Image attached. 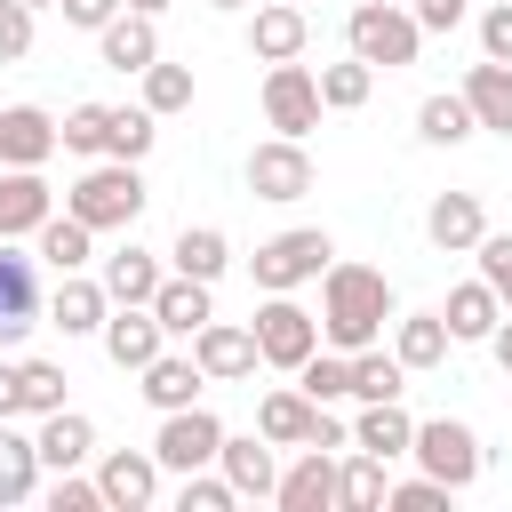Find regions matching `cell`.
Instances as JSON below:
<instances>
[{"label": "cell", "instance_id": "obj_42", "mask_svg": "<svg viewBox=\"0 0 512 512\" xmlns=\"http://www.w3.org/2000/svg\"><path fill=\"white\" fill-rule=\"evenodd\" d=\"M160 144V120L144 112V104H112V128H104V152L112 160H144Z\"/></svg>", "mask_w": 512, "mask_h": 512}, {"label": "cell", "instance_id": "obj_17", "mask_svg": "<svg viewBox=\"0 0 512 512\" xmlns=\"http://www.w3.org/2000/svg\"><path fill=\"white\" fill-rule=\"evenodd\" d=\"M32 448H40V472H80V464H96V424L80 408H48Z\"/></svg>", "mask_w": 512, "mask_h": 512}, {"label": "cell", "instance_id": "obj_19", "mask_svg": "<svg viewBox=\"0 0 512 512\" xmlns=\"http://www.w3.org/2000/svg\"><path fill=\"white\" fill-rule=\"evenodd\" d=\"M304 40H312V24H304L296 0H264L248 16V56L256 64H288V56H304Z\"/></svg>", "mask_w": 512, "mask_h": 512}, {"label": "cell", "instance_id": "obj_54", "mask_svg": "<svg viewBox=\"0 0 512 512\" xmlns=\"http://www.w3.org/2000/svg\"><path fill=\"white\" fill-rule=\"evenodd\" d=\"M120 8H136V16H168L176 0H120Z\"/></svg>", "mask_w": 512, "mask_h": 512}, {"label": "cell", "instance_id": "obj_51", "mask_svg": "<svg viewBox=\"0 0 512 512\" xmlns=\"http://www.w3.org/2000/svg\"><path fill=\"white\" fill-rule=\"evenodd\" d=\"M304 448H352V424H344L336 408H320V416H312V440H304Z\"/></svg>", "mask_w": 512, "mask_h": 512}, {"label": "cell", "instance_id": "obj_53", "mask_svg": "<svg viewBox=\"0 0 512 512\" xmlns=\"http://www.w3.org/2000/svg\"><path fill=\"white\" fill-rule=\"evenodd\" d=\"M0 416H16V360L0 352Z\"/></svg>", "mask_w": 512, "mask_h": 512}, {"label": "cell", "instance_id": "obj_31", "mask_svg": "<svg viewBox=\"0 0 512 512\" xmlns=\"http://www.w3.org/2000/svg\"><path fill=\"white\" fill-rule=\"evenodd\" d=\"M32 256H40V264H56V272H88V264H96V232L64 208V216H48V224L32 232Z\"/></svg>", "mask_w": 512, "mask_h": 512}, {"label": "cell", "instance_id": "obj_44", "mask_svg": "<svg viewBox=\"0 0 512 512\" xmlns=\"http://www.w3.org/2000/svg\"><path fill=\"white\" fill-rule=\"evenodd\" d=\"M472 256H480V280L496 288V304L512 312V232H480V248H472Z\"/></svg>", "mask_w": 512, "mask_h": 512}, {"label": "cell", "instance_id": "obj_40", "mask_svg": "<svg viewBox=\"0 0 512 512\" xmlns=\"http://www.w3.org/2000/svg\"><path fill=\"white\" fill-rule=\"evenodd\" d=\"M104 128H112V104H72V112L56 120V152H72V160H104Z\"/></svg>", "mask_w": 512, "mask_h": 512}, {"label": "cell", "instance_id": "obj_1", "mask_svg": "<svg viewBox=\"0 0 512 512\" xmlns=\"http://www.w3.org/2000/svg\"><path fill=\"white\" fill-rule=\"evenodd\" d=\"M392 312L400 304H392V280L376 264H336L328 256V272H320V344H336V352L384 344Z\"/></svg>", "mask_w": 512, "mask_h": 512}, {"label": "cell", "instance_id": "obj_37", "mask_svg": "<svg viewBox=\"0 0 512 512\" xmlns=\"http://www.w3.org/2000/svg\"><path fill=\"white\" fill-rule=\"evenodd\" d=\"M136 80H144V112H152V120H168V112H192V64H168V56H152Z\"/></svg>", "mask_w": 512, "mask_h": 512}, {"label": "cell", "instance_id": "obj_29", "mask_svg": "<svg viewBox=\"0 0 512 512\" xmlns=\"http://www.w3.org/2000/svg\"><path fill=\"white\" fill-rule=\"evenodd\" d=\"M392 360L416 376V368H440L448 360V320L440 312H392Z\"/></svg>", "mask_w": 512, "mask_h": 512}, {"label": "cell", "instance_id": "obj_50", "mask_svg": "<svg viewBox=\"0 0 512 512\" xmlns=\"http://www.w3.org/2000/svg\"><path fill=\"white\" fill-rule=\"evenodd\" d=\"M64 8V24H80V32H104L112 16H120V0H56Z\"/></svg>", "mask_w": 512, "mask_h": 512}, {"label": "cell", "instance_id": "obj_33", "mask_svg": "<svg viewBox=\"0 0 512 512\" xmlns=\"http://www.w3.org/2000/svg\"><path fill=\"white\" fill-rule=\"evenodd\" d=\"M40 496V448L16 432V416H0V512Z\"/></svg>", "mask_w": 512, "mask_h": 512}, {"label": "cell", "instance_id": "obj_25", "mask_svg": "<svg viewBox=\"0 0 512 512\" xmlns=\"http://www.w3.org/2000/svg\"><path fill=\"white\" fill-rule=\"evenodd\" d=\"M216 472H224L240 496H272V480H280V464H272V440H264V432H224Z\"/></svg>", "mask_w": 512, "mask_h": 512}, {"label": "cell", "instance_id": "obj_10", "mask_svg": "<svg viewBox=\"0 0 512 512\" xmlns=\"http://www.w3.org/2000/svg\"><path fill=\"white\" fill-rule=\"evenodd\" d=\"M248 192L256 200H304L312 192V152H304V136H264L256 152H248Z\"/></svg>", "mask_w": 512, "mask_h": 512}, {"label": "cell", "instance_id": "obj_20", "mask_svg": "<svg viewBox=\"0 0 512 512\" xmlns=\"http://www.w3.org/2000/svg\"><path fill=\"white\" fill-rule=\"evenodd\" d=\"M200 384H208V376H200L192 352H152V360L136 368V392H144V408H160V416H168V408H192Z\"/></svg>", "mask_w": 512, "mask_h": 512}, {"label": "cell", "instance_id": "obj_49", "mask_svg": "<svg viewBox=\"0 0 512 512\" xmlns=\"http://www.w3.org/2000/svg\"><path fill=\"white\" fill-rule=\"evenodd\" d=\"M408 16H416V32H456V24L472 16V0H416Z\"/></svg>", "mask_w": 512, "mask_h": 512}, {"label": "cell", "instance_id": "obj_27", "mask_svg": "<svg viewBox=\"0 0 512 512\" xmlns=\"http://www.w3.org/2000/svg\"><path fill=\"white\" fill-rule=\"evenodd\" d=\"M408 440H416V416L400 408V400H360V416H352V448H368V456H408Z\"/></svg>", "mask_w": 512, "mask_h": 512}, {"label": "cell", "instance_id": "obj_7", "mask_svg": "<svg viewBox=\"0 0 512 512\" xmlns=\"http://www.w3.org/2000/svg\"><path fill=\"white\" fill-rule=\"evenodd\" d=\"M216 448H224V416L216 408H168L160 416V432H152V456H160V472H200V464H216Z\"/></svg>", "mask_w": 512, "mask_h": 512}, {"label": "cell", "instance_id": "obj_6", "mask_svg": "<svg viewBox=\"0 0 512 512\" xmlns=\"http://www.w3.org/2000/svg\"><path fill=\"white\" fill-rule=\"evenodd\" d=\"M248 328H256V368L296 376V368L320 352V312H304L296 296H264V312H256Z\"/></svg>", "mask_w": 512, "mask_h": 512}, {"label": "cell", "instance_id": "obj_57", "mask_svg": "<svg viewBox=\"0 0 512 512\" xmlns=\"http://www.w3.org/2000/svg\"><path fill=\"white\" fill-rule=\"evenodd\" d=\"M296 8H304V0H296Z\"/></svg>", "mask_w": 512, "mask_h": 512}, {"label": "cell", "instance_id": "obj_11", "mask_svg": "<svg viewBox=\"0 0 512 512\" xmlns=\"http://www.w3.org/2000/svg\"><path fill=\"white\" fill-rule=\"evenodd\" d=\"M96 488H104V512H144L160 496V456L152 448H104L96 456Z\"/></svg>", "mask_w": 512, "mask_h": 512}, {"label": "cell", "instance_id": "obj_21", "mask_svg": "<svg viewBox=\"0 0 512 512\" xmlns=\"http://www.w3.org/2000/svg\"><path fill=\"white\" fill-rule=\"evenodd\" d=\"M104 312H112L104 280H88V272H56V296H48V328H64V336H96V328H104Z\"/></svg>", "mask_w": 512, "mask_h": 512}, {"label": "cell", "instance_id": "obj_43", "mask_svg": "<svg viewBox=\"0 0 512 512\" xmlns=\"http://www.w3.org/2000/svg\"><path fill=\"white\" fill-rule=\"evenodd\" d=\"M232 504H240V488H232L216 464L184 472V488H176V512H232Z\"/></svg>", "mask_w": 512, "mask_h": 512}, {"label": "cell", "instance_id": "obj_16", "mask_svg": "<svg viewBox=\"0 0 512 512\" xmlns=\"http://www.w3.org/2000/svg\"><path fill=\"white\" fill-rule=\"evenodd\" d=\"M480 232H488L480 192H440V200L424 208V240H432L440 256H472V248H480Z\"/></svg>", "mask_w": 512, "mask_h": 512}, {"label": "cell", "instance_id": "obj_24", "mask_svg": "<svg viewBox=\"0 0 512 512\" xmlns=\"http://www.w3.org/2000/svg\"><path fill=\"white\" fill-rule=\"evenodd\" d=\"M96 280H104V296H112V304H152V288L168 280V256H152V248H136V240H128V248H112V256H104V272H96Z\"/></svg>", "mask_w": 512, "mask_h": 512}, {"label": "cell", "instance_id": "obj_28", "mask_svg": "<svg viewBox=\"0 0 512 512\" xmlns=\"http://www.w3.org/2000/svg\"><path fill=\"white\" fill-rule=\"evenodd\" d=\"M464 104H472V120H480L488 136H512V64L480 56V64L464 72Z\"/></svg>", "mask_w": 512, "mask_h": 512}, {"label": "cell", "instance_id": "obj_12", "mask_svg": "<svg viewBox=\"0 0 512 512\" xmlns=\"http://www.w3.org/2000/svg\"><path fill=\"white\" fill-rule=\"evenodd\" d=\"M96 336H104V360H112L120 376H136L152 352H168V328L152 320V304H112Z\"/></svg>", "mask_w": 512, "mask_h": 512}, {"label": "cell", "instance_id": "obj_41", "mask_svg": "<svg viewBox=\"0 0 512 512\" xmlns=\"http://www.w3.org/2000/svg\"><path fill=\"white\" fill-rule=\"evenodd\" d=\"M64 368L56 360H16V416H48V408H64Z\"/></svg>", "mask_w": 512, "mask_h": 512}, {"label": "cell", "instance_id": "obj_30", "mask_svg": "<svg viewBox=\"0 0 512 512\" xmlns=\"http://www.w3.org/2000/svg\"><path fill=\"white\" fill-rule=\"evenodd\" d=\"M312 416H320V400H304L296 384H280V392L256 400V432H264L272 448H304V440H312Z\"/></svg>", "mask_w": 512, "mask_h": 512}, {"label": "cell", "instance_id": "obj_15", "mask_svg": "<svg viewBox=\"0 0 512 512\" xmlns=\"http://www.w3.org/2000/svg\"><path fill=\"white\" fill-rule=\"evenodd\" d=\"M56 216V192L40 168H0V240H32Z\"/></svg>", "mask_w": 512, "mask_h": 512}, {"label": "cell", "instance_id": "obj_34", "mask_svg": "<svg viewBox=\"0 0 512 512\" xmlns=\"http://www.w3.org/2000/svg\"><path fill=\"white\" fill-rule=\"evenodd\" d=\"M384 496H392V472H384V456L352 448V456L336 464V512H376Z\"/></svg>", "mask_w": 512, "mask_h": 512}, {"label": "cell", "instance_id": "obj_47", "mask_svg": "<svg viewBox=\"0 0 512 512\" xmlns=\"http://www.w3.org/2000/svg\"><path fill=\"white\" fill-rule=\"evenodd\" d=\"M24 56H32V8L0 0V64H24Z\"/></svg>", "mask_w": 512, "mask_h": 512}, {"label": "cell", "instance_id": "obj_4", "mask_svg": "<svg viewBox=\"0 0 512 512\" xmlns=\"http://www.w3.org/2000/svg\"><path fill=\"white\" fill-rule=\"evenodd\" d=\"M344 40H352V56H360V64H376V72H400V64H416V56H424L416 16H408V8H392V0H360V8L344 16Z\"/></svg>", "mask_w": 512, "mask_h": 512}, {"label": "cell", "instance_id": "obj_55", "mask_svg": "<svg viewBox=\"0 0 512 512\" xmlns=\"http://www.w3.org/2000/svg\"><path fill=\"white\" fill-rule=\"evenodd\" d=\"M24 8H32V16H40V8H56V0H24Z\"/></svg>", "mask_w": 512, "mask_h": 512}, {"label": "cell", "instance_id": "obj_3", "mask_svg": "<svg viewBox=\"0 0 512 512\" xmlns=\"http://www.w3.org/2000/svg\"><path fill=\"white\" fill-rule=\"evenodd\" d=\"M328 256H336V240H328L320 224H288V232H272V240L248 256V272H256V288H264V296H296L304 280H320V272H328Z\"/></svg>", "mask_w": 512, "mask_h": 512}, {"label": "cell", "instance_id": "obj_5", "mask_svg": "<svg viewBox=\"0 0 512 512\" xmlns=\"http://www.w3.org/2000/svg\"><path fill=\"white\" fill-rule=\"evenodd\" d=\"M408 456H416V472H432L440 488H472L480 480V464H488V448H480V432L464 424V416H424L416 424V440H408Z\"/></svg>", "mask_w": 512, "mask_h": 512}, {"label": "cell", "instance_id": "obj_14", "mask_svg": "<svg viewBox=\"0 0 512 512\" xmlns=\"http://www.w3.org/2000/svg\"><path fill=\"white\" fill-rule=\"evenodd\" d=\"M280 512H336V448H304L280 480H272Z\"/></svg>", "mask_w": 512, "mask_h": 512}, {"label": "cell", "instance_id": "obj_32", "mask_svg": "<svg viewBox=\"0 0 512 512\" xmlns=\"http://www.w3.org/2000/svg\"><path fill=\"white\" fill-rule=\"evenodd\" d=\"M224 264H232V240L216 232V224H184L176 240H168V272H192V280H224Z\"/></svg>", "mask_w": 512, "mask_h": 512}, {"label": "cell", "instance_id": "obj_56", "mask_svg": "<svg viewBox=\"0 0 512 512\" xmlns=\"http://www.w3.org/2000/svg\"><path fill=\"white\" fill-rule=\"evenodd\" d=\"M208 8H248V0H208Z\"/></svg>", "mask_w": 512, "mask_h": 512}, {"label": "cell", "instance_id": "obj_2", "mask_svg": "<svg viewBox=\"0 0 512 512\" xmlns=\"http://www.w3.org/2000/svg\"><path fill=\"white\" fill-rule=\"evenodd\" d=\"M144 200H152V192H144L136 160H112V152H104V160H88V168H80V184L64 192V208H72L88 232H136Z\"/></svg>", "mask_w": 512, "mask_h": 512}, {"label": "cell", "instance_id": "obj_22", "mask_svg": "<svg viewBox=\"0 0 512 512\" xmlns=\"http://www.w3.org/2000/svg\"><path fill=\"white\" fill-rule=\"evenodd\" d=\"M152 320H160L168 336H184V344H192V328H200V320H216V288H208V280H192V272H168V280L152 288Z\"/></svg>", "mask_w": 512, "mask_h": 512}, {"label": "cell", "instance_id": "obj_9", "mask_svg": "<svg viewBox=\"0 0 512 512\" xmlns=\"http://www.w3.org/2000/svg\"><path fill=\"white\" fill-rule=\"evenodd\" d=\"M264 128L272 136H312L320 128V80H312V64H272L264 72Z\"/></svg>", "mask_w": 512, "mask_h": 512}, {"label": "cell", "instance_id": "obj_18", "mask_svg": "<svg viewBox=\"0 0 512 512\" xmlns=\"http://www.w3.org/2000/svg\"><path fill=\"white\" fill-rule=\"evenodd\" d=\"M56 160V112L8 104L0 112V168H48Z\"/></svg>", "mask_w": 512, "mask_h": 512}, {"label": "cell", "instance_id": "obj_26", "mask_svg": "<svg viewBox=\"0 0 512 512\" xmlns=\"http://www.w3.org/2000/svg\"><path fill=\"white\" fill-rule=\"evenodd\" d=\"M440 320H448V344H488V328L504 320V304H496L488 280H456L448 304H440Z\"/></svg>", "mask_w": 512, "mask_h": 512}, {"label": "cell", "instance_id": "obj_52", "mask_svg": "<svg viewBox=\"0 0 512 512\" xmlns=\"http://www.w3.org/2000/svg\"><path fill=\"white\" fill-rule=\"evenodd\" d=\"M488 352H496V368H504V376H512V312H504V320H496V328H488Z\"/></svg>", "mask_w": 512, "mask_h": 512}, {"label": "cell", "instance_id": "obj_13", "mask_svg": "<svg viewBox=\"0 0 512 512\" xmlns=\"http://www.w3.org/2000/svg\"><path fill=\"white\" fill-rule=\"evenodd\" d=\"M192 360H200L208 384H240V376H256V328H240V320H200V328H192Z\"/></svg>", "mask_w": 512, "mask_h": 512}, {"label": "cell", "instance_id": "obj_35", "mask_svg": "<svg viewBox=\"0 0 512 512\" xmlns=\"http://www.w3.org/2000/svg\"><path fill=\"white\" fill-rule=\"evenodd\" d=\"M416 136H424V144H464V136H480V120H472L464 88H440V96H424V104H416Z\"/></svg>", "mask_w": 512, "mask_h": 512}, {"label": "cell", "instance_id": "obj_39", "mask_svg": "<svg viewBox=\"0 0 512 512\" xmlns=\"http://www.w3.org/2000/svg\"><path fill=\"white\" fill-rule=\"evenodd\" d=\"M400 392H408V368L384 344H360L352 352V400H400Z\"/></svg>", "mask_w": 512, "mask_h": 512}, {"label": "cell", "instance_id": "obj_45", "mask_svg": "<svg viewBox=\"0 0 512 512\" xmlns=\"http://www.w3.org/2000/svg\"><path fill=\"white\" fill-rule=\"evenodd\" d=\"M48 512H104V488L88 472H56L48 480Z\"/></svg>", "mask_w": 512, "mask_h": 512}, {"label": "cell", "instance_id": "obj_23", "mask_svg": "<svg viewBox=\"0 0 512 512\" xmlns=\"http://www.w3.org/2000/svg\"><path fill=\"white\" fill-rule=\"evenodd\" d=\"M96 56H104L112 72H144V64L160 56V16H136V8H120V16L96 32Z\"/></svg>", "mask_w": 512, "mask_h": 512}, {"label": "cell", "instance_id": "obj_48", "mask_svg": "<svg viewBox=\"0 0 512 512\" xmlns=\"http://www.w3.org/2000/svg\"><path fill=\"white\" fill-rule=\"evenodd\" d=\"M480 56L512 64V0H488V8H480Z\"/></svg>", "mask_w": 512, "mask_h": 512}, {"label": "cell", "instance_id": "obj_46", "mask_svg": "<svg viewBox=\"0 0 512 512\" xmlns=\"http://www.w3.org/2000/svg\"><path fill=\"white\" fill-rule=\"evenodd\" d=\"M448 496H456V488H440L432 472H416V480H392V496H384V504H392V512H440Z\"/></svg>", "mask_w": 512, "mask_h": 512}, {"label": "cell", "instance_id": "obj_36", "mask_svg": "<svg viewBox=\"0 0 512 512\" xmlns=\"http://www.w3.org/2000/svg\"><path fill=\"white\" fill-rule=\"evenodd\" d=\"M312 80H320V112H360V104L376 96V64H360V56H344V64H320Z\"/></svg>", "mask_w": 512, "mask_h": 512}, {"label": "cell", "instance_id": "obj_38", "mask_svg": "<svg viewBox=\"0 0 512 512\" xmlns=\"http://www.w3.org/2000/svg\"><path fill=\"white\" fill-rule=\"evenodd\" d=\"M296 392L304 400H320V408H336V400H352V352H312L304 368H296Z\"/></svg>", "mask_w": 512, "mask_h": 512}, {"label": "cell", "instance_id": "obj_8", "mask_svg": "<svg viewBox=\"0 0 512 512\" xmlns=\"http://www.w3.org/2000/svg\"><path fill=\"white\" fill-rule=\"evenodd\" d=\"M40 320H48V296H40V256H24L16 240H0V352H16Z\"/></svg>", "mask_w": 512, "mask_h": 512}]
</instances>
